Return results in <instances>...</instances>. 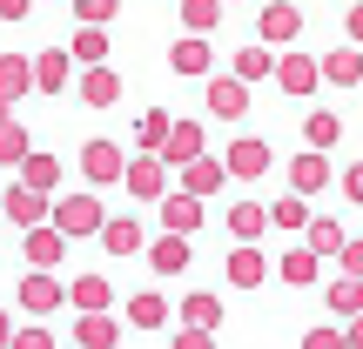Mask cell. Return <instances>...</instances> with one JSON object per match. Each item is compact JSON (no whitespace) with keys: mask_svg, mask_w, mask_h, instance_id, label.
I'll return each instance as SVG.
<instances>
[{"mask_svg":"<svg viewBox=\"0 0 363 349\" xmlns=\"http://www.w3.org/2000/svg\"><path fill=\"white\" fill-rule=\"evenodd\" d=\"M276 74V54L269 47H242V54H235V81H242V88H249V81H269Z\"/></svg>","mask_w":363,"mask_h":349,"instance_id":"cell-35","label":"cell"},{"mask_svg":"<svg viewBox=\"0 0 363 349\" xmlns=\"http://www.w3.org/2000/svg\"><path fill=\"white\" fill-rule=\"evenodd\" d=\"M216 21H222V0H182V27H189L195 40H202Z\"/></svg>","mask_w":363,"mask_h":349,"instance_id":"cell-37","label":"cell"},{"mask_svg":"<svg viewBox=\"0 0 363 349\" xmlns=\"http://www.w3.org/2000/svg\"><path fill=\"white\" fill-rule=\"evenodd\" d=\"M343 195H350V202H363V161H357V168H343Z\"/></svg>","mask_w":363,"mask_h":349,"instance_id":"cell-44","label":"cell"},{"mask_svg":"<svg viewBox=\"0 0 363 349\" xmlns=\"http://www.w3.org/2000/svg\"><path fill=\"white\" fill-rule=\"evenodd\" d=\"M343 349H363V316H350V329H343Z\"/></svg>","mask_w":363,"mask_h":349,"instance_id":"cell-46","label":"cell"},{"mask_svg":"<svg viewBox=\"0 0 363 349\" xmlns=\"http://www.w3.org/2000/svg\"><path fill=\"white\" fill-rule=\"evenodd\" d=\"M67 296H74L81 316H108V296H115V289H108V275H74V282H67Z\"/></svg>","mask_w":363,"mask_h":349,"instance_id":"cell-23","label":"cell"},{"mask_svg":"<svg viewBox=\"0 0 363 349\" xmlns=\"http://www.w3.org/2000/svg\"><path fill=\"white\" fill-rule=\"evenodd\" d=\"M61 256H67V242L48 229V222H40V229H27V262H34L40 275H54V269H61Z\"/></svg>","mask_w":363,"mask_h":349,"instance_id":"cell-20","label":"cell"},{"mask_svg":"<svg viewBox=\"0 0 363 349\" xmlns=\"http://www.w3.org/2000/svg\"><path fill=\"white\" fill-rule=\"evenodd\" d=\"M202 155V121H169V142L155 148L162 168H189V161Z\"/></svg>","mask_w":363,"mask_h":349,"instance_id":"cell-5","label":"cell"},{"mask_svg":"<svg viewBox=\"0 0 363 349\" xmlns=\"http://www.w3.org/2000/svg\"><path fill=\"white\" fill-rule=\"evenodd\" d=\"M276 275H283L289 289H310V282H316V256H310V248H283V262H276Z\"/></svg>","mask_w":363,"mask_h":349,"instance_id":"cell-32","label":"cell"},{"mask_svg":"<svg viewBox=\"0 0 363 349\" xmlns=\"http://www.w3.org/2000/svg\"><path fill=\"white\" fill-rule=\"evenodd\" d=\"M175 175H182V195H195V202H202V195H216L222 181H229V175H222V161H216V155H195L189 168H175Z\"/></svg>","mask_w":363,"mask_h":349,"instance_id":"cell-19","label":"cell"},{"mask_svg":"<svg viewBox=\"0 0 363 349\" xmlns=\"http://www.w3.org/2000/svg\"><path fill=\"white\" fill-rule=\"evenodd\" d=\"M350 40L363 47V7H350Z\"/></svg>","mask_w":363,"mask_h":349,"instance_id":"cell-47","label":"cell"},{"mask_svg":"<svg viewBox=\"0 0 363 349\" xmlns=\"http://www.w3.org/2000/svg\"><path fill=\"white\" fill-rule=\"evenodd\" d=\"M316 188H330V155H310V148H303V155L289 161V195H296V202H310Z\"/></svg>","mask_w":363,"mask_h":349,"instance_id":"cell-14","label":"cell"},{"mask_svg":"<svg viewBox=\"0 0 363 349\" xmlns=\"http://www.w3.org/2000/svg\"><path fill=\"white\" fill-rule=\"evenodd\" d=\"M208 115H222V121L249 115V88L235 74H208Z\"/></svg>","mask_w":363,"mask_h":349,"instance_id":"cell-15","label":"cell"},{"mask_svg":"<svg viewBox=\"0 0 363 349\" xmlns=\"http://www.w3.org/2000/svg\"><path fill=\"white\" fill-rule=\"evenodd\" d=\"M121 168H128V148L108 142V135H94V142L81 148V175H88V188H108V181H121Z\"/></svg>","mask_w":363,"mask_h":349,"instance_id":"cell-2","label":"cell"},{"mask_svg":"<svg viewBox=\"0 0 363 349\" xmlns=\"http://www.w3.org/2000/svg\"><path fill=\"white\" fill-rule=\"evenodd\" d=\"M276 88L283 94H316L323 88V81H316V54H296V47L276 54Z\"/></svg>","mask_w":363,"mask_h":349,"instance_id":"cell-9","label":"cell"},{"mask_svg":"<svg viewBox=\"0 0 363 349\" xmlns=\"http://www.w3.org/2000/svg\"><path fill=\"white\" fill-rule=\"evenodd\" d=\"M34 7H40V0H34Z\"/></svg>","mask_w":363,"mask_h":349,"instance_id":"cell-51","label":"cell"},{"mask_svg":"<svg viewBox=\"0 0 363 349\" xmlns=\"http://www.w3.org/2000/svg\"><path fill=\"white\" fill-rule=\"evenodd\" d=\"M169 349H216V336H202V329H182Z\"/></svg>","mask_w":363,"mask_h":349,"instance_id":"cell-43","label":"cell"},{"mask_svg":"<svg viewBox=\"0 0 363 349\" xmlns=\"http://www.w3.org/2000/svg\"><path fill=\"white\" fill-rule=\"evenodd\" d=\"M303 235H310V242H303L310 256H337V248H343V222H330V215H310Z\"/></svg>","mask_w":363,"mask_h":349,"instance_id":"cell-33","label":"cell"},{"mask_svg":"<svg viewBox=\"0 0 363 349\" xmlns=\"http://www.w3.org/2000/svg\"><path fill=\"white\" fill-rule=\"evenodd\" d=\"M74 13H81L88 27H108V21L121 13V0H74Z\"/></svg>","mask_w":363,"mask_h":349,"instance_id":"cell-39","label":"cell"},{"mask_svg":"<svg viewBox=\"0 0 363 349\" xmlns=\"http://www.w3.org/2000/svg\"><path fill=\"white\" fill-rule=\"evenodd\" d=\"M222 7H242V0H222Z\"/></svg>","mask_w":363,"mask_h":349,"instance_id":"cell-50","label":"cell"},{"mask_svg":"<svg viewBox=\"0 0 363 349\" xmlns=\"http://www.w3.org/2000/svg\"><path fill=\"white\" fill-rule=\"evenodd\" d=\"M269 142L262 135H242V142H229V155H222V175L229 181H256V175H269Z\"/></svg>","mask_w":363,"mask_h":349,"instance_id":"cell-3","label":"cell"},{"mask_svg":"<svg viewBox=\"0 0 363 349\" xmlns=\"http://www.w3.org/2000/svg\"><path fill=\"white\" fill-rule=\"evenodd\" d=\"M101 222H108V208H101V195H94V188H74V195H61V202H48V229L61 235V242L101 235Z\"/></svg>","mask_w":363,"mask_h":349,"instance_id":"cell-1","label":"cell"},{"mask_svg":"<svg viewBox=\"0 0 363 349\" xmlns=\"http://www.w3.org/2000/svg\"><path fill=\"white\" fill-rule=\"evenodd\" d=\"M189 256H195V248L182 242V235H162V242L148 248V262H155V275H182V269H189Z\"/></svg>","mask_w":363,"mask_h":349,"instance_id":"cell-30","label":"cell"},{"mask_svg":"<svg viewBox=\"0 0 363 349\" xmlns=\"http://www.w3.org/2000/svg\"><path fill=\"white\" fill-rule=\"evenodd\" d=\"M0 121H13V108H7V101H0Z\"/></svg>","mask_w":363,"mask_h":349,"instance_id":"cell-49","label":"cell"},{"mask_svg":"<svg viewBox=\"0 0 363 349\" xmlns=\"http://www.w3.org/2000/svg\"><path fill=\"white\" fill-rule=\"evenodd\" d=\"M27 74H34V88H40V94H61V88H67V74H74V61H67V47H40L34 61H27Z\"/></svg>","mask_w":363,"mask_h":349,"instance_id":"cell-11","label":"cell"},{"mask_svg":"<svg viewBox=\"0 0 363 349\" xmlns=\"http://www.w3.org/2000/svg\"><path fill=\"white\" fill-rule=\"evenodd\" d=\"M81 101L88 108H115L121 101V74L115 67H88V74H81Z\"/></svg>","mask_w":363,"mask_h":349,"instance_id":"cell-22","label":"cell"},{"mask_svg":"<svg viewBox=\"0 0 363 349\" xmlns=\"http://www.w3.org/2000/svg\"><path fill=\"white\" fill-rule=\"evenodd\" d=\"M61 302H67V282H61V275H21V309L27 316H54V309H61Z\"/></svg>","mask_w":363,"mask_h":349,"instance_id":"cell-6","label":"cell"},{"mask_svg":"<svg viewBox=\"0 0 363 349\" xmlns=\"http://www.w3.org/2000/svg\"><path fill=\"white\" fill-rule=\"evenodd\" d=\"M128 323H135V329H162V323H169V296H155V289L128 296Z\"/></svg>","mask_w":363,"mask_h":349,"instance_id":"cell-29","label":"cell"},{"mask_svg":"<svg viewBox=\"0 0 363 349\" xmlns=\"http://www.w3.org/2000/svg\"><path fill=\"white\" fill-rule=\"evenodd\" d=\"M162 142H169V115H162V108H148V115L135 121V155H155Z\"/></svg>","mask_w":363,"mask_h":349,"instance_id":"cell-34","label":"cell"},{"mask_svg":"<svg viewBox=\"0 0 363 349\" xmlns=\"http://www.w3.org/2000/svg\"><path fill=\"white\" fill-rule=\"evenodd\" d=\"M7 336H13V323H7V309H0V349H7Z\"/></svg>","mask_w":363,"mask_h":349,"instance_id":"cell-48","label":"cell"},{"mask_svg":"<svg viewBox=\"0 0 363 349\" xmlns=\"http://www.w3.org/2000/svg\"><path fill=\"white\" fill-rule=\"evenodd\" d=\"M182 329L216 336V329H222V296H182Z\"/></svg>","mask_w":363,"mask_h":349,"instance_id":"cell-24","label":"cell"},{"mask_svg":"<svg viewBox=\"0 0 363 349\" xmlns=\"http://www.w3.org/2000/svg\"><path fill=\"white\" fill-rule=\"evenodd\" d=\"M21 94H34V74H27V54H0V101H21Z\"/></svg>","mask_w":363,"mask_h":349,"instance_id":"cell-26","label":"cell"},{"mask_svg":"<svg viewBox=\"0 0 363 349\" xmlns=\"http://www.w3.org/2000/svg\"><path fill=\"white\" fill-rule=\"evenodd\" d=\"M195 229H202V202L182 195V188H169V195H162V235H182V242H189Z\"/></svg>","mask_w":363,"mask_h":349,"instance_id":"cell-10","label":"cell"},{"mask_svg":"<svg viewBox=\"0 0 363 349\" xmlns=\"http://www.w3.org/2000/svg\"><path fill=\"white\" fill-rule=\"evenodd\" d=\"M222 229H229V248H256V235L269 229V215H262V202H235L229 215H222Z\"/></svg>","mask_w":363,"mask_h":349,"instance_id":"cell-13","label":"cell"},{"mask_svg":"<svg viewBox=\"0 0 363 349\" xmlns=\"http://www.w3.org/2000/svg\"><path fill=\"white\" fill-rule=\"evenodd\" d=\"M303 349H343V329H310V336H303Z\"/></svg>","mask_w":363,"mask_h":349,"instance_id":"cell-42","label":"cell"},{"mask_svg":"<svg viewBox=\"0 0 363 349\" xmlns=\"http://www.w3.org/2000/svg\"><path fill=\"white\" fill-rule=\"evenodd\" d=\"M296 34H303V7H289V0H269L262 7V47H296Z\"/></svg>","mask_w":363,"mask_h":349,"instance_id":"cell-4","label":"cell"},{"mask_svg":"<svg viewBox=\"0 0 363 349\" xmlns=\"http://www.w3.org/2000/svg\"><path fill=\"white\" fill-rule=\"evenodd\" d=\"M27 155H34V148H27V128L21 121H0V168H21Z\"/></svg>","mask_w":363,"mask_h":349,"instance_id":"cell-36","label":"cell"},{"mask_svg":"<svg viewBox=\"0 0 363 349\" xmlns=\"http://www.w3.org/2000/svg\"><path fill=\"white\" fill-rule=\"evenodd\" d=\"M7 349H61V343H54V329H13Z\"/></svg>","mask_w":363,"mask_h":349,"instance_id":"cell-40","label":"cell"},{"mask_svg":"<svg viewBox=\"0 0 363 349\" xmlns=\"http://www.w3.org/2000/svg\"><path fill=\"white\" fill-rule=\"evenodd\" d=\"M169 67H175V74H189V81H208V67H216V54H208V40L182 34L175 47H169Z\"/></svg>","mask_w":363,"mask_h":349,"instance_id":"cell-18","label":"cell"},{"mask_svg":"<svg viewBox=\"0 0 363 349\" xmlns=\"http://www.w3.org/2000/svg\"><path fill=\"white\" fill-rule=\"evenodd\" d=\"M115 343H121L115 316H81V323H74V349H115Z\"/></svg>","mask_w":363,"mask_h":349,"instance_id":"cell-25","label":"cell"},{"mask_svg":"<svg viewBox=\"0 0 363 349\" xmlns=\"http://www.w3.org/2000/svg\"><path fill=\"white\" fill-rule=\"evenodd\" d=\"M337 256H343V275H350V282H363V242H343Z\"/></svg>","mask_w":363,"mask_h":349,"instance_id":"cell-41","label":"cell"},{"mask_svg":"<svg viewBox=\"0 0 363 349\" xmlns=\"http://www.w3.org/2000/svg\"><path fill=\"white\" fill-rule=\"evenodd\" d=\"M262 215H269V229H283V235H303V229H310V202H296V195H283V202H269Z\"/></svg>","mask_w":363,"mask_h":349,"instance_id":"cell-28","label":"cell"},{"mask_svg":"<svg viewBox=\"0 0 363 349\" xmlns=\"http://www.w3.org/2000/svg\"><path fill=\"white\" fill-rule=\"evenodd\" d=\"M323 302H330V316H363V282H350V275H337V282L323 289Z\"/></svg>","mask_w":363,"mask_h":349,"instance_id":"cell-31","label":"cell"},{"mask_svg":"<svg viewBox=\"0 0 363 349\" xmlns=\"http://www.w3.org/2000/svg\"><path fill=\"white\" fill-rule=\"evenodd\" d=\"M262 282H269L262 248H229V289H262Z\"/></svg>","mask_w":363,"mask_h":349,"instance_id":"cell-21","label":"cell"},{"mask_svg":"<svg viewBox=\"0 0 363 349\" xmlns=\"http://www.w3.org/2000/svg\"><path fill=\"white\" fill-rule=\"evenodd\" d=\"M303 142H310V155H330V148L343 142V121H337V115H323V108H316V115L303 121Z\"/></svg>","mask_w":363,"mask_h":349,"instance_id":"cell-27","label":"cell"},{"mask_svg":"<svg viewBox=\"0 0 363 349\" xmlns=\"http://www.w3.org/2000/svg\"><path fill=\"white\" fill-rule=\"evenodd\" d=\"M142 242H148V229L135 215H108L101 222V248L108 256H142Z\"/></svg>","mask_w":363,"mask_h":349,"instance_id":"cell-17","label":"cell"},{"mask_svg":"<svg viewBox=\"0 0 363 349\" xmlns=\"http://www.w3.org/2000/svg\"><path fill=\"white\" fill-rule=\"evenodd\" d=\"M13 188H27V195H40V202H48V195L61 188V161H54V155H27L21 168H13Z\"/></svg>","mask_w":363,"mask_h":349,"instance_id":"cell-12","label":"cell"},{"mask_svg":"<svg viewBox=\"0 0 363 349\" xmlns=\"http://www.w3.org/2000/svg\"><path fill=\"white\" fill-rule=\"evenodd\" d=\"M0 222H13V229H40V222H48V202H40V195H27V188H7L0 195Z\"/></svg>","mask_w":363,"mask_h":349,"instance_id":"cell-16","label":"cell"},{"mask_svg":"<svg viewBox=\"0 0 363 349\" xmlns=\"http://www.w3.org/2000/svg\"><path fill=\"white\" fill-rule=\"evenodd\" d=\"M34 13V0H0V21H27Z\"/></svg>","mask_w":363,"mask_h":349,"instance_id":"cell-45","label":"cell"},{"mask_svg":"<svg viewBox=\"0 0 363 349\" xmlns=\"http://www.w3.org/2000/svg\"><path fill=\"white\" fill-rule=\"evenodd\" d=\"M121 181H128V195H142V202H162V195H169V168H162L155 155H128Z\"/></svg>","mask_w":363,"mask_h":349,"instance_id":"cell-8","label":"cell"},{"mask_svg":"<svg viewBox=\"0 0 363 349\" xmlns=\"http://www.w3.org/2000/svg\"><path fill=\"white\" fill-rule=\"evenodd\" d=\"M67 61L101 67V61H108V34H101V27H81V34H74V47H67Z\"/></svg>","mask_w":363,"mask_h":349,"instance_id":"cell-38","label":"cell"},{"mask_svg":"<svg viewBox=\"0 0 363 349\" xmlns=\"http://www.w3.org/2000/svg\"><path fill=\"white\" fill-rule=\"evenodd\" d=\"M316 81H330V88H363V47H330V54H316Z\"/></svg>","mask_w":363,"mask_h":349,"instance_id":"cell-7","label":"cell"}]
</instances>
